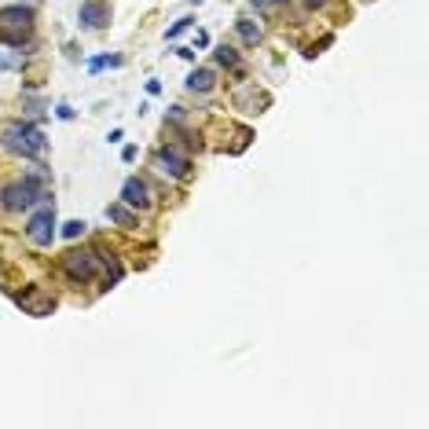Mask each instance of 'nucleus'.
<instances>
[{"mask_svg":"<svg viewBox=\"0 0 429 429\" xmlns=\"http://www.w3.org/2000/svg\"><path fill=\"white\" fill-rule=\"evenodd\" d=\"M305 4H308V8H327L330 0H305Z\"/></svg>","mask_w":429,"mask_h":429,"instance_id":"a211bd4d","label":"nucleus"},{"mask_svg":"<svg viewBox=\"0 0 429 429\" xmlns=\"http://www.w3.org/2000/svg\"><path fill=\"white\" fill-rule=\"evenodd\" d=\"M154 165H158L162 176H173V180H184V176L191 173L187 154H180L176 147H162L158 154H154Z\"/></svg>","mask_w":429,"mask_h":429,"instance_id":"39448f33","label":"nucleus"},{"mask_svg":"<svg viewBox=\"0 0 429 429\" xmlns=\"http://www.w3.org/2000/svg\"><path fill=\"white\" fill-rule=\"evenodd\" d=\"M187 26H191V19H180L176 26H169V33H165V37H169V41H176V37H180V33H184V30H187Z\"/></svg>","mask_w":429,"mask_h":429,"instance_id":"dca6fc26","label":"nucleus"},{"mask_svg":"<svg viewBox=\"0 0 429 429\" xmlns=\"http://www.w3.org/2000/svg\"><path fill=\"white\" fill-rule=\"evenodd\" d=\"M107 217L114 220V224H121V228H136V217L125 210V205H107Z\"/></svg>","mask_w":429,"mask_h":429,"instance_id":"f8f14e48","label":"nucleus"},{"mask_svg":"<svg viewBox=\"0 0 429 429\" xmlns=\"http://www.w3.org/2000/svg\"><path fill=\"white\" fill-rule=\"evenodd\" d=\"M235 30H239V37H242V44H257V41H261V26H257V22H250V19H239L235 22Z\"/></svg>","mask_w":429,"mask_h":429,"instance_id":"9b49d317","label":"nucleus"},{"mask_svg":"<svg viewBox=\"0 0 429 429\" xmlns=\"http://www.w3.org/2000/svg\"><path fill=\"white\" fill-rule=\"evenodd\" d=\"M250 4H253L257 11H264V8H276V4H283V0H250Z\"/></svg>","mask_w":429,"mask_h":429,"instance_id":"f3484780","label":"nucleus"},{"mask_svg":"<svg viewBox=\"0 0 429 429\" xmlns=\"http://www.w3.org/2000/svg\"><path fill=\"white\" fill-rule=\"evenodd\" d=\"M121 202L125 205H133V210H151V187L147 184H143V180L140 176H128L125 180V187H121Z\"/></svg>","mask_w":429,"mask_h":429,"instance_id":"0eeeda50","label":"nucleus"},{"mask_svg":"<svg viewBox=\"0 0 429 429\" xmlns=\"http://www.w3.org/2000/svg\"><path fill=\"white\" fill-rule=\"evenodd\" d=\"M19 305H22L26 312H33V316H48V312L56 308V301H51V297H44L41 290H33V294H22V297H19Z\"/></svg>","mask_w":429,"mask_h":429,"instance_id":"1a4fd4ad","label":"nucleus"},{"mask_svg":"<svg viewBox=\"0 0 429 429\" xmlns=\"http://www.w3.org/2000/svg\"><path fill=\"white\" fill-rule=\"evenodd\" d=\"M41 199H44V187H41V180H37V176H26V180H19V184H8L4 191H0V202H4L8 213L33 210Z\"/></svg>","mask_w":429,"mask_h":429,"instance_id":"f03ea898","label":"nucleus"},{"mask_svg":"<svg viewBox=\"0 0 429 429\" xmlns=\"http://www.w3.org/2000/svg\"><path fill=\"white\" fill-rule=\"evenodd\" d=\"M81 235H85L81 220H67V224H62V239H81Z\"/></svg>","mask_w":429,"mask_h":429,"instance_id":"2eb2a0df","label":"nucleus"},{"mask_svg":"<svg viewBox=\"0 0 429 429\" xmlns=\"http://www.w3.org/2000/svg\"><path fill=\"white\" fill-rule=\"evenodd\" d=\"M77 22H81L85 30H103V26L110 22V4L107 0H85L81 11H77Z\"/></svg>","mask_w":429,"mask_h":429,"instance_id":"423d86ee","label":"nucleus"},{"mask_svg":"<svg viewBox=\"0 0 429 429\" xmlns=\"http://www.w3.org/2000/svg\"><path fill=\"white\" fill-rule=\"evenodd\" d=\"M103 67H121V56H99V59H88V70H103Z\"/></svg>","mask_w":429,"mask_h":429,"instance_id":"4468645a","label":"nucleus"},{"mask_svg":"<svg viewBox=\"0 0 429 429\" xmlns=\"http://www.w3.org/2000/svg\"><path fill=\"white\" fill-rule=\"evenodd\" d=\"M26 239H30L33 246H51V239H56V210H51V205H41V210L30 217Z\"/></svg>","mask_w":429,"mask_h":429,"instance_id":"20e7f679","label":"nucleus"},{"mask_svg":"<svg viewBox=\"0 0 429 429\" xmlns=\"http://www.w3.org/2000/svg\"><path fill=\"white\" fill-rule=\"evenodd\" d=\"M62 271H67V279L70 283H88V279H96V253L92 250H70L67 257H62Z\"/></svg>","mask_w":429,"mask_h":429,"instance_id":"7ed1b4c3","label":"nucleus"},{"mask_svg":"<svg viewBox=\"0 0 429 429\" xmlns=\"http://www.w3.org/2000/svg\"><path fill=\"white\" fill-rule=\"evenodd\" d=\"M217 62H224V67H239V51L228 48V44H220L217 48Z\"/></svg>","mask_w":429,"mask_h":429,"instance_id":"ddd939ff","label":"nucleus"},{"mask_svg":"<svg viewBox=\"0 0 429 429\" xmlns=\"http://www.w3.org/2000/svg\"><path fill=\"white\" fill-rule=\"evenodd\" d=\"M191 4H199V0H191Z\"/></svg>","mask_w":429,"mask_h":429,"instance_id":"6ab92c4d","label":"nucleus"},{"mask_svg":"<svg viewBox=\"0 0 429 429\" xmlns=\"http://www.w3.org/2000/svg\"><path fill=\"white\" fill-rule=\"evenodd\" d=\"M0 26H4V30H30V26H33V11L22 8V4L0 8Z\"/></svg>","mask_w":429,"mask_h":429,"instance_id":"6e6552de","label":"nucleus"},{"mask_svg":"<svg viewBox=\"0 0 429 429\" xmlns=\"http://www.w3.org/2000/svg\"><path fill=\"white\" fill-rule=\"evenodd\" d=\"M0 143H4V151L22 154V158H37V154H44V147H48L44 133L30 121H8L0 128Z\"/></svg>","mask_w":429,"mask_h":429,"instance_id":"f257e3e1","label":"nucleus"},{"mask_svg":"<svg viewBox=\"0 0 429 429\" xmlns=\"http://www.w3.org/2000/svg\"><path fill=\"white\" fill-rule=\"evenodd\" d=\"M213 81H217V74L202 67V70H194V74L187 77V88H191V92H210Z\"/></svg>","mask_w":429,"mask_h":429,"instance_id":"9d476101","label":"nucleus"}]
</instances>
